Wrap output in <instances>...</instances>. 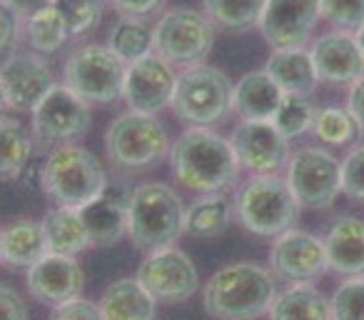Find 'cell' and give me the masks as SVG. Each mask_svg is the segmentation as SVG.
Returning a JSON list of instances; mask_svg holds the SVG:
<instances>
[{
	"instance_id": "1",
	"label": "cell",
	"mask_w": 364,
	"mask_h": 320,
	"mask_svg": "<svg viewBox=\"0 0 364 320\" xmlns=\"http://www.w3.org/2000/svg\"><path fill=\"white\" fill-rule=\"evenodd\" d=\"M170 163L177 183L198 193H228L242 170L230 138L208 125L182 130L170 148Z\"/></svg>"
},
{
	"instance_id": "2",
	"label": "cell",
	"mask_w": 364,
	"mask_h": 320,
	"mask_svg": "<svg viewBox=\"0 0 364 320\" xmlns=\"http://www.w3.org/2000/svg\"><path fill=\"white\" fill-rule=\"evenodd\" d=\"M277 283L267 268L257 263H232L208 280L203 303L218 320H257L269 313Z\"/></svg>"
},
{
	"instance_id": "3",
	"label": "cell",
	"mask_w": 364,
	"mask_h": 320,
	"mask_svg": "<svg viewBox=\"0 0 364 320\" xmlns=\"http://www.w3.org/2000/svg\"><path fill=\"white\" fill-rule=\"evenodd\" d=\"M107 185L105 170L90 150L80 145H58L43 163V193L63 208L80 210Z\"/></svg>"
},
{
	"instance_id": "4",
	"label": "cell",
	"mask_w": 364,
	"mask_h": 320,
	"mask_svg": "<svg viewBox=\"0 0 364 320\" xmlns=\"http://www.w3.org/2000/svg\"><path fill=\"white\" fill-rule=\"evenodd\" d=\"M127 233L140 250L172 245L185 233L182 198L165 183L137 185L127 208Z\"/></svg>"
},
{
	"instance_id": "5",
	"label": "cell",
	"mask_w": 364,
	"mask_h": 320,
	"mask_svg": "<svg viewBox=\"0 0 364 320\" xmlns=\"http://www.w3.org/2000/svg\"><path fill=\"white\" fill-rule=\"evenodd\" d=\"M235 215L250 233L277 238L297 223L299 203L287 178H279L277 173L252 175L235 195Z\"/></svg>"
},
{
	"instance_id": "6",
	"label": "cell",
	"mask_w": 364,
	"mask_h": 320,
	"mask_svg": "<svg viewBox=\"0 0 364 320\" xmlns=\"http://www.w3.org/2000/svg\"><path fill=\"white\" fill-rule=\"evenodd\" d=\"M235 83L213 66H190L177 76L172 110L190 125H213L232 108Z\"/></svg>"
},
{
	"instance_id": "7",
	"label": "cell",
	"mask_w": 364,
	"mask_h": 320,
	"mask_svg": "<svg viewBox=\"0 0 364 320\" xmlns=\"http://www.w3.org/2000/svg\"><path fill=\"white\" fill-rule=\"evenodd\" d=\"M170 148L172 143L165 125L147 113H122L105 133L107 158L125 170L150 168L170 153Z\"/></svg>"
},
{
	"instance_id": "8",
	"label": "cell",
	"mask_w": 364,
	"mask_h": 320,
	"mask_svg": "<svg viewBox=\"0 0 364 320\" xmlns=\"http://www.w3.org/2000/svg\"><path fill=\"white\" fill-rule=\"evenodd\" d=\"M127 63H122L107 46L87 43L68 56L63 66L65 86L87 103H115L122 98Z\"/></svg>"
},
{
	"instance_id": "9",
	"label": "cell",
	"mask_w": 364,
	"mask_h": 320,
	"mask_svg": "<svg viewBox=\"0 0 364 320\" xmlns=\"http://www.w3.org/2000/svg\"><path fill=\"white\" fill-rule=\"evenodd\" d=\"M215 46V23L195 8H172L155 23V53L170 66H200Z\"/></svg>"
},
{
	"instance_id": "10",
	"label": "cell",
	"mask_w": 364,
	"mask_h": 320,
	"mask_svg": "<svg viewBox=\"0 0 364 320\" xmlns=\"http://www.w3.org/2000/svg\"><path fill=\"white\" fill-rule=\"evenodd\" d=\"M33 138L43 148L70 145L90 128V103L82 100L70 88L53 86L48 96L33 108Z\"/></svg>"
},
{
	"instance_id": "11",
	"label": "cell",
	"mask_w": 364,
	"mask_h": 320,
	"mask_svg": "<svg viewBox=\"0 0 364 320\" xmlns=\"http://www.w3.org/2000/svg\"><path fill=\"white\" fill-rule=\"evenodd\" d=\"M287 185L304 208H329L342 193V163L322 148H302L289 158Z\"/></svg>"
},
{
	"instance_id": "12",
	"label": "cell",
	"mask_w": 364,
	"mask_h": 320,
	"mask_svg": "<svg viewBox=\"0 0 364 320\" xmlns=\"http://www.w3.org/2000/svg\"><path fill=\"white\" fill-rule=\"evenodd\" d=\"M135 278L145 285L147 293L157 303L188 300L200 288V273L195 268L193 258L175 245L150 250V255L137 268Z\"/></svg>"
},
{
	"instance_id": "13",
	"label": "cell",
	"mask_w": 364,
	"mask_h": 320,
	"mask_svg": "<svg viewBox=\"0 0 364 320\" xmlns=\"http://www.w3.org/2000/svg\"><path fill=\"white\" fill-rule=\"evenodd\" d=\"M175 83V66H170L165 58L152 51L147 56L137 58V61L127 63L122 98L127 100L130 110L155 115V113H160L162 108L172 103Z\"/></svg>"
},
{
	"instance_id": "14",
	"label": "cell",
	"mask_w": 364,
	"mask_h": 320,
	"mask_svg": "<svg viewBox=\"0 0 364 320\" xmlns=\"http://www.w3.org/2000/svg\"><path fill=\"white\" fill-rule=\"evenodd\" d=\"M319 18V0H267L257 28L272 51L304 48Z\"/></svg>"
},
{
	"instance_id": "15",
	"label": "cell",
	"mask_w": 364,
	"mask_h": 320,
	"mask_svg": "<svg viewBox=\"0 0 364 320\" xmlns=\"http://www.w3.org/2000/svg\"><path fill=\"white\" fill-rule=\"evenodd\" d=\"M237 160L255 175L277 173L289 163V140L272 120H242L230 135Z\"/></svg>"
},
{
	"instance_id": "16",
	"label": "cell",
	"mask_w": 364,
	"mask_h": 320,
	"mask_svg": "<svg viewBox=\"0 0 364 320\" xmlns=\"http://www.w3.org/2000/svg\"><path fill=\"white\" fill-rule=\"evenodd\" d=\"M269 265L274 275L292 283H309L329 268L324 240L304 230H284L269 250Z\"/></svg>"
},
{
	"instance_id": "17",
	"label": "cell",
	"mask_w": 364,
	"mask_h": 320,
	"mask_svg": "<svg viewBox=\"0 0 364 320\" xmlns=\"http://www.w3.org/2000/svg\"><path fill=\"white\" fill-rule=\"evenodd\" d=\"M0 83L6 91V100L18 110H33L48 96L55 78L41 53H13L0 66Z\"/></svg>"
},
{
	"instance_id": "18",
	"label": "cell",
	"mask_w": 364,
	"mask_h": 320,
	"mask_svg": "<svg viewBox=\"0 0 364 320\" xmlns=\"http://www.w3.org/2000/svg\"><path fill=\"white\" fill-rule=\"evenodd\" d=\"M132 190L122 183H107L92 203L82 205L80 218L87 228L90 245H115L127 233V208H130Z\"/></svg>"
},
{
	"instance_id": "19",
	"label": "cell",
	"mask_w": 364,
	"mask_h": 320,
	"mask_svg": "<svg viewBox=\"0 0 364 320\" xmlns=\"http://www.w3.org/2000/svg\"><path fill=\"white\" fill-rule=\"evenodd\" d=\"M85 275L73 255L46 253L36 265L28 268V290L46 305H60L80 295Z\"/></svg>"
},
{
	"instance_id": "20",
	"label": "cell",
	"mask_w": 364,
	"mask_h": 320,
	"mask_svg": "<svg viewBox=\"0 0 364 320\" xmlns=\"http://www.w3.org/2000/svg\"><path fill=\"white\" fill-rule=\"evenodd\" d=\"M309 56L317 68L319 81L344 86V83H354L364 76V56L359 51L354 33H324L312 43Z\"/></svg>"
},
{
	"instance_id": "21",
	"label": "cell",
	"mask_w": 364,
	"mask_h": 320,
	"mask_svg": "<svg viewBox=\"0 0 364 320\" xmlns=\"http://www.w3.org/2000/svg\"><path fill=\"white\" fill-rule=\"evenodd\" d=\"M324 250L334 273L347 278L364 275V218L339 215L324 235Z\"/></svg>"
},
{
	"instance_id": "22",
	"label": "cell",
	"mask_w": 364,
	"mask_h": 320,
	"mask_svg": "<svg viewBox=\"0 0 364 320\" xmlns=\"http://www.w3.org/2000/svg\"><path fill=\"white\" fill-rule=\"evenodd\" d=\"M284 93L267 71H252L237 81L232 91V110L242 120H272Z\"/></svg>"
},
{
	"instance_id": "23",
	"label": "cell",
	"mask_w": 364,
	"mask_h": 320,
	"mask_svg": "<svg viewBox=\"0 0 364 320\" xmlns=\"http://www.w3.org/2000/svg\"><path fill=\"white\" fill-rule=\"evenodd\" d=\"M97 305L105 320H155L157 315V300L137 278L112 280Z\"/></svg>"
},
{
	"instance_id": "24",
	"label": "cell",
	"mask_w": 364,
	"mask_h": 320,
	"mask_svg": "<svg viewBox=\"0 0 364 320\" xmlns=\"http://www.w3.org/2000/svg\"><path fill=\"white\" fill-rule=\"evenodd\" d=\"M264 71L269 73L274 83L282 88V93H292V96H312L317 91V68L312 63V56L304 48H282V51H272L267 58Z\"/></svg>"
},
{
	"instance_id": "25",
	"label": "cell",
	"mask_w": 364,
	"mask_h": 320,
	"mask_svg": "<svg viewBox=\"0 0 364 320\" xmlns=\"http://www.w3.org/2000/svg\"><path fill=\"white\" fill-rule=\"evenodd\" d=\"M48 253L46 233L38 220L21 218L0 235V260L13 268H31Z\"/></svg>"
},
{
	"instance_id": "26",
	"label": "cell",
	"mask_w": 364,
	"mask_h": 320,
	"mask_svg": "<svg viewBox=\"0 0 364 320\" xmlns=\"http://www.w3.org/2000/svg\"><path fill=\"white\" fill-rule=\"evenodd\" d=\"M41 225L43 233H46L48 253L73 255L75 258L77 253L90 248V238H87V228L80 218V210L58 205V208L48 210Z\"/></svg>"
},
{
	"instance_id": "27",
	"label": "cell",
	"mask_w": 364,
	"mask_h": 320,
	"mask_svg": "<svg viewBox=\"0 0 364 320\" xmlns=\"http://www.w3.org/2000/svg\"><path fill=\"white\" fill-rule=\"evenodd\" d=\"M235 215L228 193H203L185 208V233L193 238H215L225 233Z\"/></svg>"
},
{
	"instance_id": "28",
	"label": "cell",
	"mask_w": 364,
	"mask_h": 320,
	"mask_svg": "<svg viewBox=\"0 0 364 320\" xmlns=\"http://www.w3.org/2000/svg\"><path fill=\"white\" fill-rule=\"evenodd\" d=\"M269 320H332L329 300L307 283H294L274 295Z\"/></svg>"
},
{
	"instance_id": "29",
	"label": "cell",
	"mask_w": 364,
	"mask_h": 320,
	"mask_svg": "<svg viewBox=\"0 0 364 320\" xmlns=\"http://www.w3.org/2000/svg\"><path fill=\"white\" fill-rule=\"evenodd\" d=\"M107 48L120 58L122 63H132L137 58L155 51V26L137 16H122L112 26Z\"/></svg>"
},
{
	"instance_id": "30",
	"label": "cell",
	"mask_w": 364,
	"mask_h": 320,
	"mask_svg": "<svg viewBox=\"0 0 364 320\" xmlns=\"http://www.w3.org/2000/svg\"><path fill=\"white\" fill-rule=\"evenodd\" d=\"M23 38L36 53L48 56V53H55L58 48L65 46L70 33H68L65 21L58 13V8L50 3V6L38 8L36 13L23 18Z\"/></svg>"
},
{
	"instance_id": "31",
	"label": "cell",
	"mask_w": 364,
	"mask_h": 320,
	"mask_svg": "<svg viewBox=\"0 0 364 320\" xmlns=\"http://www.w3.org/2000/svg\"><path fill=\"white\" fill-rule=\"evenodd\" d=\"M33 158V138L11 118H0V178L21 175Z\"/></svg>"
},
{
	"instance_id": "32",
	"label": "cell",
	"mask_w": 364,
	"mask_h": 320,
	"mask_svg": "<svg viewBox=\"0 0 364 320\" xmlns=\"http://www.w3.org/2000/svg\"><path fill=\"white\" fill-rule=\"evenodd\" d=\"M205 13L225 31H247L257 26L267 0H203Z\"/></svg>"
},
{
	"instance_id": "33",
	"label": "cell",
	"mask_w": 364,
	"mask_h": 320,
	"mask_svg": "<svg viewBox=\"0 0 364 320\" xmlns=\"http://www.w3.org/2000/svg\"><path fill=\"white\" fill-rule=\"evenodd\" d=\"M312 130L327 145H352L362 135V128L354 120L352 113L347 108H332V105L319 108L317 115H314Z\"/></svg>"
},
{
	"instance_id": "34",
	"label": "cell",
	"mask_w": 364,
	"mask_h": 320,
	"mask_svg": "<svg viewBox=\"0 0 364 320\" xmlns=\"http://www.w3.org/2000/svg\"><path fill=\"white\" fill-rule=\"evenodd\" d=\"M314 115H317V108H314V103L309 100V96H292V93H284L277 113L272 115V123L287 140H292V138H299L307 130H312Z\"/></svg>"
},
{
	"instance_id": "35",
	"label": "cell",
	"mask_w": 364,
	"mask_h": 320,
	"mask_svg": "<svg viewBox=\"0 0 364 320\" xmlns=\"http://www.w3.org/2000/svg\"><path fill=\"white\" fill-rule=\"evenodd\" d=\"M53 6L65 21L70 38L85 36L102 21L105 0H53Z\"/></svg>"
},
{
	"instance_id": "36",
	"label": "cell",
	"mask_w": 364,
	"mask_h": 320,
	"mask_svg": "<svg viewBox=\"0 0 364 320\" xmlns=\"http://www.w3.org/2000/svg\"><path fill=\"white\" fill-rule=\"evenodd\" d=\"M332 320H364V275L349 278L329 300Z\"/></svg>"
},
{
	"instance_id": "37",
	"label": "cell",
	"mask_w": 364,
	"mask_h": 320,
	"mask_svg": "<svg viewBox=\"0 0 364 320\" xmlns=\"http://www.w3.org/2000/svg\"><path fill=\"white\" fill-rule=\"evenodd\" d=\"M319 16L337 31L357 33L364 26V0H319Z\"/></svg>"
},
{
	"instance_id": "38",
	"label": "cell",
	"mask_w": 364,
	"mask_h": 320,
	"mask_svg": "<svg viewBox=\"0 0 364 320\" xmlns=\"http://www.w3.org/2000/svg\"><path fill=\"white\" fill-rule=\"evenodd\" d=\"M342 193L364 203V145L354 148L342 160Z\"/></svg>"
},
{
	"instance_id": "39",
	"label": "cell",
	"mask_w": 364,
	"mask_h": 320,
	"mask_svg": "<svg viewBox=\"0 0 364 320\" xmlns=\"http://www.w3.org/2000/svg\"><path fill=\"white\" fill-rule=\"evenodd\" d=\"M48 320H105V318H102L100 305L77 295V298L55 305Z\"/></svg>"
},
{
	"instance_id": "40",
	"label": "cell",
	"mask_w": 364,
	"mask_h": 320,
	"mask_svg": "<svg viewBox=\"0 0 364 320\" xmlns=\"http://www.w3.org/2000/svg\"><path fill=\"white\" fill-rule=\"evenodd\" d=\"M23 36V16L6 0H0V51H8Z\"/></svg>"
},
{
	"instance_id": "41",
	"label": "cell",
	"mask_w": 364,
	"mask_h": 320,
	"mask_svg": "<svg viewBox=\"0 0 364 320\" xmlns=\"http://www.w3.org/2000/svg\"><path fill=\"white\" fill-rule=\"evenodd\" d=\"M0 320H28L26 300L11 285H0Z\"/></svg>"
},
{
	"instance_id": "42",
	"label": "cell",
	"mask_w": 364,
	"mask_h": 320,
	"mask_svg": "<svg viewBox=\"0 0 364 320\" xmlns=\"http://www.w3.org/2000/svg\"><path fill=\"white\" fill-rule=\"evenodd\" d=\"M110 6L115 11H120L122 16H137V18H145L150 13H157L162 6H165V0H110Z\"/></svg>"
},
{
	"instance_id": "43",
	"label": "cell",
	"mask_w": 364,
	"mask_h": 320,
	"mask_svg": "<svg viewBox=\"0 0 364 320\" xmlns=\"http://www.w3.org/2000/svg\"><path fill=\"white\" fill-rule=\"evenodd\" d=\"M347 110L354 115V120L359 123L364 133V76L357 78L349 88V98H347Z\"/></svg>"
},
{
	"instance_id": "44",
	"label": "cell",
	"mask_w": 364,
	"mask_h": 320,
	"mask_svg": "<svg viewBox=\"0 0 364 320\" xmlns=\"http://www.w3.org/2000/svg\"><path fill=\"white\" fill-rule=\"evenodd\" d=\"M6 3H8V6H13L23 18H26V16H31V13H36L38 8L50 6L53 0H6Z\"/></svg>"
},
{
	"instance_id": "45",
	"label": "cell",
	"mask_w": 364,
	"mask_h": 320,
	"mask_svg": "<svg viewBox=\"0 0 364 320\" xmlns=\"http://www.w3.org/2000/svg\"><path fill=\"white\" fill-rule=\"evenodd\" d=\"M354 38H357V46H359V51H362V56H364V26L354 33Z\"/></svg>"
},
{
	"instance_id": "46",
	"label": "cell",
	"mask_w": 364,
	"mask_h": 320,
	"mask_svg": "<svg viewBox=\"0 0 364 320\" xmlns=\"http://www.w3.org/2000/svg\"><path fill=\"white\" fill-rule=\"evenodd\" d=\"M8 105V100H6V91H3V83H0V110Z\"/></svg>"
},
{
	"instance_id": "47",
	"label": "cell",
	"mask_w": 364,
	"mask_h": 320,
	"mask_svg": "<svg viewBox=\"0 0 364 320\" xmlns=\"http://www.w3.org/2000/svg\"><path fill=\"white\" fill-rule=\"evenodd\" d=\"M0 235H3V230H0Z\"/></svg>"
}]
</instances>
